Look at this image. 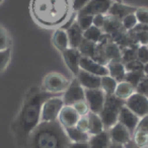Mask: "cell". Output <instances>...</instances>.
<instances>
[{
    "mask_svg": "<svg viewBox=\"0 0 148 148\" xmlns=\"http://www.w3.org/2000/svg\"><path fill=\"white\" fill-rule=\"evenodd\" d=\"M79 118H80V116L77 114V112L74 110L72 106H64L59 114L58 122L64 128L73 127V126H76Z\"/></svg>",
    "mask_w": 148,
    "mask_h": 148,
    "instance_id": "13",
    "label": "cell"
},
{
    "mask_svg": "<svg viewBox=\"0 0 148 148\" xmlns=\"http://www.w3.org/2000/svg\"><path fill=\"white\" fill-rule=\"evenodd\" d=\"M121 21H122V25H123V29L125 31H132L138 25V21L135 13H130V14L126 15Z\"/></svg>",
    "mask_w": 148,
    "mask_h": 148,
    "instance_id": "29",
    "label": "cell"
},
{
    "mask_svg": "<svg viewBox=\"0 0 148 148\" xmlns=\"http://www.w3.org/2000/svg\"><path fill=\"white\" fill-rule=\"evenodd\" d=\"M78 51L80 52V54L82 56H86V57L92 58L95 56V49H97V44L93 42L87 41V40L83 39L82 42L80 43L79 47L77 48Z\"/></svg>",
    "mask_w": 148,
    "mask_h": 148,
    "instance_id": "27",
    "label": "cell"
},
{
    "mask_svg": "<svg viewBox=\"0 0 148 148\" xmlns=\"http://www.w3.org/2000/svg\"><path fill=\"white\" fill-rule=\"evenodd\" d=\"M109 148H125L124 145H121V144H116V143H111Z\"/></svg>",
    "mask_w": 148,
    "mask_h": 148,
    "instance_id": "45",
    "label": "cell"
},
{
    "mask_svg": "<svg viewBox=\"0 0 148 148\" xmlns=\"http://www.w3.org/2000/svg\"><path fill=\"white\" fill-rule=\"evenodd\" d=\"M103 36V29H99V27H95V25H91L90 27L83 31V39L87 40V41L93 42L95 44L101 41Z\"/></svg>",
    "mask_w": 148,
    "mask_h": 148,
    "instance_id": "26",
    "label": "cell"
},
{
    "mask_svg": "<svg viewBox=\"0 0 148 148\" xmlns=\"http://www.w3.org/2000/svg\"><path fill=\"white\" fill-rule=\"evenodd\" d=\"M69 80L64 75L57 72H51L47 74L43 79V87L46 92L58 93L64 92L69 85Z\"/></svg>",
    "mask_w": 148,
    "mask_h": 148,
    "instance_id": "5",
    "label": "cell"
},
{
    "mask_svg": "<svg viewBox=\"0 0 148 148\" xmlns=\"http://www.w3.org/2000/svg\"><path fill=\"white\" fill-rule=\"evenodd\" d=\"M134 143L137 147H142L148 144V135L144 134L142 132H134Z\"/></svg>",
    "mask_w": 148,
    "mask_h": 148,
    "instance_id": "34",
    "label": "cell"
},
{
    "mask_svg": "<svg viewBox=\"0 0 148 148\" xmlns=\"http://www.w3.org/2000/svg\"><path fill=\"white\" fill-rule=\"evenodd\" d=\"M76 78L84 89L101 88V77L97 76L95 74H91L89 72L80 69L78 74L76 75Z\"/></svg>",
    "mask_w": 148,
    "mask_h": 148,
    "instance_id": "15",
    "label": "cell"
},
{
    "mask_svg": "<svg viewBox=\"0 0 148 148\" xmlns=\"http://www.w3.org/2000/svg\"><path fill=\"white\" fill-rule=\"evenodd\" d=\"M122 59L125 63L133 61V60H137V48L128 47L127 49H125L122 53Z\"/></svg>",
    "mask_w": 148,
    "mask_h": 148,
    "instance_id": "33",
    "label": "cell"
},
{
    "mask_svg": "<svg viewBox=\"0 0 148 148\" xmlns=\"http://www.w3.org/2000/svg\"><path fill=\"white\" fill-rule=\"evenodd\" d=\"M1 2H2V0H0V3H1Z\"/></svg>",
    "mask_w": 148,
    "mask_h": 148,
    "instance_id": "49",
    "label": "cell"
},
{
    "mask_svg": "<svg viewBox=\"0 0 148 148\" xmlns=\"http://www.w3.org/2000/svg\"><path fill=\"white\" fill-rule=\"evenodd\" d=\"M138 23L148 25V8H137L135 11Z\"/></svg>",
    "mask_w": 148,
    "mask_h": 148,
    "instance_id": "37",
    "label": "cell"
},
{
    "mask_svg": "<svg viewBox=\"0 0 148 148\" xmlns=\"http://www.w3.org/2000/svg\"><path fill=\"white\" fill-rule=\"evenodd\" d=\"M135 131L136 132H142V133L147 134V135H148V115L140 118L139 123H138ZM135 131H134V132H135Z\"/></svg>",
    "mask_w": 148,
    "mask_h": 148,
    "instance_id": "39",
    "label": "cell"
},
{
    "mask_svg": "<svg viewBox=\"0 0 148 148\" xmlns=\"http://www.w3.org/2000/svg\"><path fill=\"white\" fill-rule=\"evenodd\" d=\"M106 21V14H97L93 15V21H92V25L99 27V29H103V25H105Z\"/></svg>",
    "mask_w": 148,
    "mask_h": 148,
    "instance_id": "43",
    "label": "cell"
},
{
    "mask_svg": "<svg viewBox=\"0 0 148 148\" xmlns=\"http://www.w3.org/2000/svg\"><path fill=\"white\" fill-rule=\"evenodd\" d=\"M136 92L142 93V95L148 97V75H145L141 82L136 86Z\"/></svg>",
    "mask_w": 148,
    "mask_h": 148,
    "instance_id": "40",
    "label": "cell"
},
{
    "mask_svg": "<svg viewBox=\"0 0 148 148\" xmlns=\"http://www.w3.org/2000/svg\"><path fill=\"white\" fill-rule=\"evenodd\" d=\"M76 127L79 130L83 132H87L88 133V127H89V121H88V116H84V117H80L76 124Z\"/></svg>",
    "mask_w": 148,
    "mask_h": 148,
    "instance_id": "41",
    "label": "cell"
},
{
    "mask_svg": "<svg viewBox=\"0 0 148 148\" xmlns=\"http://www.w3.org/2000/svg\"><path fill=\"white\" fill-rule=\"evenodd\" d=\"M103 29L105 33H107L108 35H111V34L115 33L117 31H121L123 29V25H122V21H119L118 18L111 16L109 14H106V21H105V25L103 27Z\"/></svg>",
    "mask_w": 148,
    "mask_h": 148,
    "instance_id": "24",
    "label": "cell"
},
{
    "mask_svg": "<svg viewBox=\"0 0 148 148\" xmlns=\"http://www.w3.org/2000/svg\"><path fill=\"white\" fill-rule=\"evenodd\" d=\"M79 66H80V69L89 72L91 74H95L97 76L103 77L106 75H109V70H108L107 65L99 63L90 57L81 56Z\"/></svg>",
    "mask_w": 148,
    "mask_h": 148,
    "instance_id": "9",
    "label": "cell"
},
{
    "mask_svg": "<svg viewBox=\"0 0 148 148\" xmlns=\"http://www.w3.org/2000/svg\"><path fill=\"white\" fill-rule=\"evenodd\" d=\"M66 32H67L68 40H69V48H75V49H77L83 40V31L80 29L77 21H74L66 29Z\"/></svg>",
    "mask_w": 148,
    "mask_h": 148,
    "instance_id": "17",
    "label": "cell"
},
{
    "mask_svg": "<svg viewBox=\"0 0 148 148\" xmlns=\"http://www.w3.org/2000/svg\"><path fill=\"white\" fill-rule=\"evenodd\" d=\"M63 101L65 106H73L80 101H85V92L82 85L79 83L77 78L70 81L67 89L64 91Z\"/></svg>",
    "mask_w": 148,
    "mask_h": 148,
    "instance_id": "7",
    "label": "cell"
},
{
    "mask_svg": "<svg viewBox=\"0 0 148 148\" xmlns=\"http://www.w3.org/2000/svg\"><path fill=\"white\" fill-rule=\"evenodd\" d=\"M125 64V68L126 71L130 72V71H139V70H143L144 68V64L141 63L138 60H133V61L127 62Z\"/></svg>",
    "mask_w": 148,
    "mask_h": 148,
    "instance_id": "38",
    "label": "cell"
},
{
    "mask_svg": "<svg viewBox=\"0 0 148 148\" xmlns=\"http://www.w3.org/2000/svg\"><path fill=\"white\" fill-rule=\"evenodd\" d=\"M51 97L52 93L46 91H36L27 95L18 116L17 131L21 142L27 144L32 132L41 123L42 106L46 99Z\"/></svg>",
    "mask_w": 148,
    "mask_h": 148,
    "instance_id": "1",
    "label": "cell"
},
{
    "mask_svg": "<svg viewBox=\"0 0 148 148\" xmlns=\"http://www.w3.org/2000/svg\"><path fill=\"white\" fill-rule=\"evenodd\" d=\"M85 101L89 107L91 113L99 114L101 112L105 105L106 93L101 88L95 89H84Z\"/></svg>",
    "mask_w": 148,
    "mask_h": 148,
    "instance_id": "8",
    "label": "cell"
},
{
    "mask_svg": "<svg viewBox=\"0 0 148 148\" xmlns=\"http://www.w3.org/2000/svg\"><path fill=\"white\" fill-rule=\"evenodd\" d=\"M113 1L112 0H89L86 6L79 11V14H106L109 11Z\"/></svg>",
    "mask_w": 148,
    "mask_h": 148,
    "instance_id": "10",
    "label": "cell"
},
{
    "mask_svg": "<svg viewBox=\"0 0 148 148\" xmlns=\"http://www.w3.org/2000/svg\"><path fill=\"white\" fill-rule=\"evenodd\" d=\"M144 77H145V73H144L143 70H139V71H130V72H126L124 80L129 82L130 84H132L136 88V86L141 82V80Z\"/></svg>",
    "mask_w": 148,
    "mask_h": 148,
    "instance_id": "28",
    "label": "cell"
},
{
    "mask_svg": "<svg viewBox=\"0 0 148 148\" xmlns=\"http://www.w3.org/2000/svg\"><path fill=\"white\" fill-rule=\"evenodd\" d=\"M108 70H109V75L115 78L118 82H121L124 80L126 75V68L125 64L121 60H116V61H110L107 64Z\"/></svg>",
    "mask_w": 148,
    "mask_h": 148,
    "instance_id": "18",
    "label": "cell"
},
{
    "mask_svg": "<svg viewBox=\"0 0 148 148\" xmlns=\"http://www.w3.org/2000/svg\"><path fill=\"white\" fill-rule=\"evenodd\" d=\"M72 107L74 108V110L77 112V114H78L80 117L87 116L89 114V112H90V110H89V107H88V105H87L86 101H78V103H74Z\"/></svg>",
    "mask_w": 148,
    "mask_h": 148,
    "instance_id": "32",
    "label": "cell"
},
{
    "mask_svg": "<svg viewBox=\"0 0 148 148\" xmlns=\"http://www.w3.org/2000/svg\"><path fill=\"white\" fill-rule=\"evenodd\" d=\"M137 60L141 63H148V47L147 45H141L137 48Z\"/></svg>",
    "mask_w": 148,
    "mask_h": 148,
    "instance_id": "35",
    "label": "cell"
},
{
    "mask_svg": "<svg viewBox=\"0 0 148 148\" xmlns=\"http://www.w3.org/2000/svg\"><path fill=\"white\" fill-rule=\"evenodd\" d=\"M140 148H148V144H147V145H145V146H142V147H140Z\"/></svg>",
    "mask_w": 148,
    "mask_h": 148,
    "instance_id": "48",
    "label": "cell"
},
{
    "mask_svg": "<svg viewBox=\"0 0 148 148\" xmlns=\"http://www.w3.org/2000/svg\"><path fill=\"white\" fill-rule=\"evenodd\" d=\"M88 121H89V127H88V134L90 136L97 135L105 130V126L101 121V117L99 114H95L89 112L88 115Z\"/></svg>",
    "mask_w": 148,
    "mask_h": 148,
    "instance_id": "22",
    "label": "cell"
},
{
    "mask_svg": "<svg viewBox=\"0 0 148 148\" xmlns=\"http://www.w3.org/2000/svg\"><path fill=\"white\" fill-rule=\"evenodd\" d=\"M143 71H144V73H145V75H148V63L144 64Z\"/></svg>",
    "mask_w": 148,
    "mask_h": 148,
    "instance_id": "46",
    "label": "cell"
},
{
    "mask_svg": "<svg viewBox=\"0 0 148 148\" xmlns=\"http://www.w3.org/2000/svg\"><path fill=\"white\" fill-rule=\"evenodd\" d=\"M64 130L71 142H88L90 139V135L87 132L81 131L76 126L64 128Z\"/></svg>",
    "mask_w": 148,
    "mask_h": 148,
    "instance_id": "21",
    "label": "cell"
},
{
    "mask_svg": "<svg viewBox=\"0 0 148 148\" xmlns=\"http://www.w3.org/2000/svg\"><path fill=\"white\" fill-rule=\"evenodd\" d=\"M117 85L118 81L110 75H106V76L101 77V88L103 89L106 95H114L116 88H117Z\"/></svg>",
    "mask_w": 148,
    "mask_h": 148,
    "instance_id": "25",
    "label": "cell"
},
{
    "mask_svg": "<svg viewBox=\"0 0 148 148\" xmlns=\"http://www.w3.org/2000/svg\"><path fill=\"white\" fill-rule=\"evenodd\" d=\"M140 118L137 115L133 113L131 110H129L125 105L122 107L119 114V122L122 123L131 133V135L134 133L138 123H139Z\"/></svg>",
    "mask_w": 148,
    "mask_h": 148,
    "instance_id": "14",
    "label": "cell"
},
{
    "mask_svg": "<svg viewBox=\"0 0 148 148\" xmlns=\"http://www.w3.org/2000/svg\"><path fill=\"white\" fill-rule=\"evenodd\" d=\"M88 142L90 148H109L112 143L109 130H103V132L97 134V135L90 136Z\"/></svg>",
    "mask_w": 148,
    "mask_h": 148,
    "instance_id": "19",
    "label": "cell"
},
{
    "mask_svg": "<svg viewBox=\"0 0 148 148\" xmlns=\"http://www.w3.org/2000/svg\"><path fill=\"white\" fill-rule=\"evenodd\" d=\"M68 148H90L89 142H70Z\"/></svg>",
    "mask_w": 148,
    "mask_h": 148,
    "instance_id": "44",
    "label": "cell"
},
{
    "mask_svg": "<svg viewBox=\"0 0 148 148\" xmlns=\"http://www.w3.org/2000/svg\"><path fill=\"white\" fill-rule=\"evenodd\" d=\"M92 21H93V15L79 14L78 13L76 16V21L82 31H85L88 27H90L92 25Z\"/></svg>",
    "mask_w": 148,
    "mask_h": 148,
    "instance_id": "30",
    "label": "cell"
},
{
    "mask_svg": "<svg viewBox=\"0 0 148 148\" xmlns=\"http://www.w3.org/2000/svg\"><path fill=\"white\" fill-rule=\"evenodd\" d=\"M109 134L112 143L121 144L124 146L129 143L130 137H131V133L129 132V130L120 122H118L109 130Z\"/></svg>",
    "mask_w": 148,
    "mask_h": 148,
    "instance_id": "12",
    "label": "cell"
},
{
    "mask_svg": "<svg viewBox=\"0 0 148 148\" xmlns=\"http://www.w3.org/2000/svg\"><path fill=\"white\" fill-rule=\"evenodd\" d=\"M11 57V50L10 48H7L5 50L0 51V72H2L7 67Z\"/></svg>",
    "mask_w": 148,
    "mask_h": 148,
    "instance_id": "31",
    "label": "cell"
},
{
    "mask_svg": "<svg viewBox=\"0 0 148 148\" xmlns=\"http://www.w3.org/2000/svg\"><path fill=\"white\" fill-rule=\"evenodd\" d=\"M81 56L82 55L78 51V49H75V48H68L65 51L62 52V57H63L64 62L69 68L71 73L74 74L75 76L78 74L79 70H80L79 62H80Z\"/></svg>",
    "mask_w": 148,
    "mask_h": 148,
    "instance_id": "11",
    "label": "cell"
},
{
    "mask_svg": "<svg viewBox=\"0 0 148 148\" xmlns=\"http://www.w3.org/2000/svg\"><path fill=\"white\" fill-rule=\"evenodd\" d=\"M147 47H148V44H147Z\"/></svg>",
    "mask_w": 148,
    "mask_h": 148,
    "instance_id": "50",
    "label": "cell"
},
{
    "mask_svg": "<svg viewBox=\"0 0 148 148\" xmlns=\"http://www.w3.org/2000/svg\"><path fill=\"white\" fill-rule=\"evenodd\" d=\"M125 101L117 97L115 95H106V101L101 112L99 113L105 130H110L119 122V114Z\"/></svg>",
    "mask_w": 148,
    "mask_h": 148,
    "instance_id": "3",
    "label": "cell"
},
{
    "mask_svg": "<svg viewBox=\"0 0 148 148\" xmlns=\"http://www.w3.org/2000/svg\"><path fill=\"white\" fill-rule=\"evenodd\" d=\"M134 92H136L135 87L132 84H130L129 82L123 80V81H121V82H118L117 88H116L114 95L117 97H119V99H123V101H126V99L131 97Z\"/></svg>",
    "mask_w": 148,
    "mask_h": 148,
    "instance_id": "23",
    "label": "cell"
},
{
    "mask_svg": "<svg viewBox=\"0 0 148 148\" xmlns=\"http://www.w3.org/2000/svg\"><path fill=\"white\" fill-rule=\"evenodd\" d=\"M65 106L64 101L60 97H51L44 101L42 106L41 122H55L58 121V117Z\"/></svg>",
    "mask_w": 148,
    "mask_h": 148,
    "instance_id": "4",
    "label": "cell"
},
{
    "mask_svg": "<svg viewBox=\"0 0 148 148\" xmlns=\"http://www.w3.org/2000/svg\"><path fill=\"white\" fill-rule=\"evenodd\" d=\"M69 138L58 121L41 122L27 140L29 148H68Z\"/></svg>",
    "mask_w": 148,
    "mask_h": 148,
    "instance_id": "2",
    "label": "cell"
},
{
    "mask_svg": "<svg viewBox=\"0 0 148 148\" xmlns=\"http://www.w3.org/2000/svg\"><path fill=\"white\" fill-rule=\"evenodd\" d=\"M125 106L139 118L148 115V97L139 92H134L125 101Z\"/></svg>",
    "mask_w": 148,
    "mask_h": 148,
    "instance_id": "6",
    "label": "cell"
},
{
    "mask_svg": "<svg viewBox=\"0 0 148 148\" xmlns=\"http://www.w3.org/2000/svg\"><path fill=\"white\" fill-rule=\"evenodd\" d=\"M89 2V0H73V3H72V8H73L74 11L76 12H79L81 11L86 4Z\"/></svg>",
    "mask_w": 148,
    "mask_h": 148,
    "instance_id": "42",
    "label": "cell"
},
{
    "mask_svg": "<svg viewBox=\"0 0 148 148\" xmlns=\"http://www.w3.org/2000/svg\"><path fill=\"white\" fill-rule=\"evenodd\" d=\"M9 48V37L5 29L0 25V51Z\"/></svg>",
    "mask_w": 148,
    "mask_h": 148,
    "instance_id": "36",
    "label": "cell"
},
{
    "mask_svg": "<svg viewBox=\"0 0 148 148\" xmlns=\"http://www.w3.org/2000/svg\"><path fill=\"white\" fill-rule=\"evenodd\" d=\"M52 41H53L56 49L59 50L61 53L69 48V40H68L67 32L63 29H58L57 31H55Z\"/></svg>",
    "mask_w": 148,
    "mask_h": 148,
    "instance_id": "20",
    "label": "cell"
},
{
    "mask_svg": "<svg viewBox=\"0 0 148 148\" xmlns=\"http://www.w3.org/2000/svg\"><path fill=\"white\" fill-rule=\"evenodd\" d=\"M136 9H137L136 7L123 4L122 2H113L108 11V14L115 18H118L119 21H122L126 15L130 13H135Z\"/></svg>",
    "mask_w": 148,
    "mask_h": 148,
    "instance_id": "16",
    "label": "cell"
},
{
    "mask_svg": "<svg viewBox=\"0 0 148 148\" xmlns=\"http://www.w3.org/2000/svg\"><path fill=\"white\" fill-rule=\"evenodd\" d=\"M114 2H122V0H114Z\"/></svg>",
    "mask_w": 148,
    "mask_h": 148,
    "instance_id": "47",
    "label": "cell"
}]
</instances>
